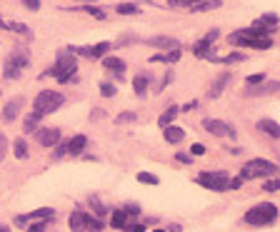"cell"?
Listing matches in <instances>:
<instances>
[{
	"mask_svg": "<svg viewBox=\"0 0 280 232\" xmlns=\"http://www.w3.org/2000/svg\"><path fill=\"white\" fill-rule=\"evenodd\" d=\"M163 137H165L170 145H175V142H180V140L185 137V130L178 128V125H168V128H163Z\"/></svg>",
	"mask_w": 280,
	"mask_h": 232,
	"instance_id": "14",
	"label": "cell"
},
{
	"mask_svg": "<svg viewBox=\"0 0 280 232\" xmlns=\"http://www.w3.org/2000/svg\"><path fill=\"white\" fill-rule=\"evenodd\" d=\"M125 230H128V232H145V225H143V222H140V225H128Z\"/></svg>",
	"mask_w": 280,
	"mask_h": 232,
	"instance_id": "49",
	"label": "cell"
},
{
	"mask_svg": "<svg viewBox=\"0 0 280 232\" xmlns=\"http://www.w3.org/2000/svg\"><path fill=\"white\" fill-rule=\"evenodd\" d=\"M138 182H145V185H158L160 180L155 175H150V173H138Z\"/></svg>",
	"mask_w": 280,
	"mask_h": 232,
	"instance_id": "36",
	"label": "cell"
},
{
	"mask_svg": "<svg viewBox=\"0 0 280 232\" xmlns=\"http://www.w3.org/2000/svg\"><path fill=\"white\" fill-rule=\"evenodd\" d=\"M90 232H98V230H90Z\"/></svg>",
	"mask_w": 280,
	"mask_h": 232,
	"instance_id": "59",
	"label": "cell"
},
{
	"mask_svg": "<svg viewBox=\"0 0 280 232\" xmlns=\"http://www.w3.org/2000/svg\"><path fill=\"white\" fill-rule=\"evenodd\" d=\"M148 82H150V75H148V73H140V75L133 77V88H135V95H138V97L148 93Z\"/></svg>",
	"mask_w": 280,
	"mask_h": 232,
	"instance_id": "17",
	"label": "cell"
},
{
	"mask_svg": "<svg viewBox=\"0 0 280 232\" xmlns=\"http://www.w3.org/2000/svg\"><path fill=\"white\" fill-rule=\"evenodd\" d=\"M195 180H198L203 187L215 190V193H223V190H228V185H230V177H228V173H223V170H205V173H200Z\"/></svg>",
	"mask_w": 280,
	"mask_h": 232,
	"instance_id": "5",
	"label": "cell"
},
{
	"mask_svg": "<svg viewBox=\"0 0 280 232\" xmlns=\"http://www.w3.org/2000/svg\"><path fill=\"white\" fill-rule=\"evenodd\" d=\"M40 117L43 115H38L35 110L25 117V122H23V128H25V133H38V122H40Z\"/></svg>",
	"mask_w": 280,
	"mask_h": 232,
	"instance_id": "26",
	"label": "cell"
},
{
	"mask_svg": "<svg viewBox=\"0 0 280 232\" xmlns=\"http://www.w3.org/2000/svg\"><path fill=\"white\" fill-rule=\"evenodd\" d=\"M103 115H105V110H100V108H95V110L90 113V120L95 122V120H98V117H103Z\"/></svg>",
	"mask_w": 280,
	"mask_h": 232,
	"instance_id": "53",
	"label": "cell"
},
{
	"mask_svg": "<svg viewBox=\"0 0 280 232\" xmlns=\"http://www.w3.org/2000/svg\"><path fill=\"white\" fill-rule=\"evenodd\" d=\"M245 180L243 177H235V180H230V185H228V190H240V185H243Z\"/></svg>",
	"mask_w": 280,
	"mask_h": 232,
	"instance_id": "47",
	"label": "cell"
},
{
	"mask_svg": "<svg viewBox=\"0 0 280 232\" xmlns=\"http://www.w3.org/2000/svg\"><path fill=\"white\" fill-rule=\"evenodd\" d=\"M190 153H193V155H205V145H200V142H195V145H193V147H190Z\"/></svg>",
	"mask_w": 280,
	"mask_h": 232,
	"instance_id": "45",
	"label": "cell"
},
{
	"mask_svg": "<svg viewBox=\"0 0 280 232\" xmlns=\"http://www.w3.org/2000/svg\"><path fill=\"white\" fill-rule=\"evenodd\" d=\"M168 232H183V227H180V225H170Z\"/></svg>",
	"mask_w": 280,
	"mask_h": 232,
	"instance_id": "54",
	"label": "cell"
},
{
	"mask_svg": "<svg viewBox=\"0 0 280 232\" xmlns=\"http://www.w3.org/2000/svg\"><path fill=\"white\" fill-rule=\"evenodd\" d=\"M273 93H280V80H273V82H260V85H253V88H245V97H260V95H273Z\"/></svg>",
	"mask_w": 280,
	"mask_h": 232,
	"instance_id": "9",
	"label": "cell"
},
{
	"mask_svg": "<svg viewBox=\"0 0 280 232\" xmlns=\"http://www.w3.org/2000/svg\"><path fill=\"white\" fill-rule=\"evenodd\" d=\"M175 160H178V162H183V165H190V160H193V157H190V155H185V153H175Z\"/></svg>",
	"mask_w": 280,
	"mask_h": 232,
	"instance_id": "48",
	"label": "cell"
},
{
	"mask_svg": "<svg viewBox=\"0 0 280 232\" xmlns=\"http://www.w3.org/2000/svg\"><path fill=\"white\" fill-rule=\"evenodd\" d=\"M203 128H205V133H210V135H215V137H230V140L238 137V133H235L233 125H228V122H223V120L208 117V120L203 122Z\"/></svg>",
	"mask_w": 280,
	"mask_h": 232,
	"instance_id": "6",
	"label": "cell"
},
{
	"mask_svg": "<svg viewBox=\"0 0 280 232\" xmlns=\"http://www.w3.org/2000/svg\"><path fill=\"white\" fill-rule=\"evenodd\" d=\"M13 153H15V157L18 160H25L30 153H28V142L23 140V137H18L15 142H13Z\"/></svg>",
	"mask_w": 280,
	"mask_h": 232,
	"instance_id": "25",
	"label": "cell"
},
{
	"mask_svg": "<svg viewBox=\"0 0 280 232\" xmlns=\"http://www.w3.org/2000/svg\"><path fill=\"white\" fill-rule=\"evenodd\" d=\"M68 225H70L73 232H85V230H88V213L75 210V213L70 215V220H68Z\"/></svg>",
	"mask_w": 280,
	"mask_h": 232,
	"instance_id": "13",
	"label": "cell"
},
{
	"mask_svg": "<svg viewBox=\"0 0 280 232\" xmlns=\"http://www.w3.org/2000/svg\"><path fill=\"white\" fill-rule=\"evenodd\" d=\"M220 38V30H210L203 40H198V43H195V48H193V53H195V58H210V45L215 43V40H218Z\"/></svg>",
	"mask_w": 280,
	"mask_h": 232,
	"instance_id": "7",
	"label": "cell"
},
{
	"mask_svg": "<svg viewBox=\"0 0 280 232\" xmlns=\"http://www.w3.org/2000/svg\"><path fill=\"white\" fill-rule=\"evenodd\" d=\"M15 225H18V227H25V225H28V217H25V215H18V217H15Z\"/></svg>",
	"mask_w": 280,
	"mask_h": 232,
	"instance_id": "52",
	"label": "cell"
},
{
	"mask_svg": "<svg viewBox=\"0 0 280 232\" xmlns=\"http://www.w3.org/2000/svg\"><path fill=\"white\" fill-rule=\"evenodd\" d=\"M168 5L170 8H185V5H190L188 0H168Z\"/></svg>",
	"mask_w": 280,
	"mask_h": 232,
	"instance_id": "46",
	"label": "cell"
},
{
	"mask_svg": "<svg viewBox=\"0 0 280 232\" xmlns=\"http://www.w3.org/2000/svg\"><path fill=\"white\" fill-rule=\"evenodd\" d=\"M258 20H260L263 25H268V28H275L278 25V15H273V13H265V15H260Z\"/></svg>",
	"mask_w": 280,
	"mask_h": 232,
	"instance_id": "34",
	"label": "cell"
},
{
	"mask_svg": "<svg viewBox=\"0 0 280 232\" xmlns=\"http://www.w3.org/2000/svg\"><path fill=\"white\" fill-rule=\"evenodd\" d=\"M78 65H75V58H73V53H68V50H63V53H58V62H55V68H50L48 70V75H53L55 80H60V82H73L78 75Z\"/></svg>",
	"mask_w": 280,
	"mask_h": 232,
	"instance_id": "1",
	"label": "cell"
},
{
	"mask_svg": "<svg viewBox=\"0 0 280 232\" xmlns=\"http://www.w3.org/2000/svg\"><path fill=\"white\" fill-rule=\"evenodd\" d=\"M78 3H85V5H88V3H95V0H78Z\"/></svg>",
	"mask_w": 280,
	"mask_h": 232,
	"instance_id": "56",
	"label": "cell"
},
{
	"mask_svg": "<svg viewBox=\"0 0 280 232\" xmlns=\"http://www.w3.org/2000/svg\"><path fill=\"white\" fill-rule=\"evenodd\" d=\"M0 232H10V227L8 225H0Z\"/></svg>",
	"mask_w": 280,
	"mask_h": 232,
	"instance_id": "55",
	"label": "cell"
},
{
	"mask_svg": "<svg viewBox=\"0 0 280 232\" xmlns=\"http://www.w3.org/2000/svg\"><path fill=\"white\" fill-rule=\"evenodd\" d=\"M5 153H8V140H5V135L0 133V160L5 157Z\"/></svg>",
	"mask_w": 280,
	"mask_h": 232,
	"instance_id": "43",
	"label": "cell"
},
{
	"mask_svg": "<svg viewBox=\"0 0 280 232\" xmlns=\"http://www.w3.org/2000/svg\"><path fill=\"white\" fill-rule=\"evenodd\" d=\"M88 230H98V232H103V220H100V217H90V215H88Z\"/></svg>",
	"mask_w": 280,
	"mask_h": 232,
	"instance_id": "38",
	"label": "cell"
},
{
	"mask_svg": "<svg viewBox=\"0 0 280 232\" xmlns=\"http://www.w3.org/2000/svg\"><path fill=\"white\" fill-rule=\"evenodd\" d=\"M153 232H168V230H153Z\"/></svg>",
	"mask_w": 280,
	"mask_h": 232,
	"instance_id": "58",
	"label": "cell"
},
{
	"mask_svg": "<svg viewBox=\"0 0 280 232\" xmlns=\"http://www.w3.org/2000/svg\"><path fill=\"white\" fill-rule=\"evenodd\" d=\"M85 13H90L93 18H98V20H103L105 18V13L100 10V8H93V5H85Z\"/></svg>",
	"mask_w": 280,
	"mask_h": 232,
	"instance_id": "42",
	"label": "cell"
},
{
	"mask_svg": "<svg viewBox=\"0 0 280 232\" xmlns=\"http://www.w3.org/2000/svg\"><path fill=\"white\" fill-rule=\"evenodd\" d=\"M245 82H248V88H253V85H260V82H265V73L248 75V77H245Z\"/></svg>",
	"mask_w": 280,
	"mask_h": 232,
	"instance_id": "33",
	"label": "cell"
},
{
	"mask_svg": "<svg viewBox=\"0 0 280 232\" xmlns=\"http://www.w3.org/2000/svg\"><path fill=\"white\" fill-rule=\"evenodd\" d=\"M263 190H265V193H278V190H280V177L278 180H268L263 185Z\"/></svg>",
	"mask_w": 280,
	"mask_h": 232,
	"instance_id": "39",
	"label": "cell"
},
{
	"mask_svg": "<svg viewBox=\"0 0 280 232\" xmlns=\"http://www.w3.org/2000/svg\"><path fill=\"white\" fill-rule=\"evenodd\" d=\"M123 210H125V213H128V215H130V217H135V215H140V207H138L135 202H128V205H125Z\"/></svg>",
	"mask_w": 280,
	"mask_h": 232,
	"instance_id": "41",
	"label": "cell"
},
{
	"mask_svg": "<svg viewBox=\"0 0 280 232\" xmlns=\"http://www.w3.org/2000/svg\"><path fill=\"white\" fill-rule=\"evenodd\" d=\"M228 82H230V73H223L218 80H215L213 82V85H210V90H208V97H218L223 90H225V85H228Z\"/></svg>",
	"mask_w": 280,
	"mask_h": 232,
	"instance_id": "15",
	"label": "cell"
},
{
	"mask_svg": "<svg viewBox=\"0 0 280 232\" xmlns=\"http://www.w3.org/2000/svg\"><path fill=\"white\" fill-rule=\"evenodd\" d=\"M28 232H45V220H40V222L30 225V227H28Z\"/></svg>",
	"mask_w": 280,
	"mask_h": 232,
	"instance_id": "44",
	"label": "cell"
},
{
	"mask_svg": "<svg viewBox=\"0 0 280 232\" xmlns=\"http://www.w3.org/2000/svg\"><path fill=\"white\" fill-rule=\"evenodd\" d=\"M100 95L103 97H113L115 95V85L113 82H100Z\"/></svg>",
	"mask_w": 280,
	"mask_h": 232,
	"instance_id": "35",
	"label": "cell"
},
{
	"mask_svg": "<svg viewBox=\"0 0 280 232\" xmlns=\"http://www.w3.org/2000/svg\"><path fill=\"white\" fill-rule=\"evenodd\" d=\"M180 60V50H170V53H158L150 58V62H178Z\"/></svg>",
	"mask_w": 280,
	"mask_h": 232,
	"instance_id": "23",
	"label": "cell"
},
{
	"mask_svg": "<svg viewBox=\"0 0 280 232\" xmlns=\"http://www.w3.org/2000/svg\"><path fill=\"white\" fill-rule=\"evenodd\" d=\"M5 77L8 80H18L20 77V68L13 65V62H8V60H5Z\"/></svg>",
	"mask_w": 280,
	"mask_h": 232,
	"instance_id": "30",
	"label": "cell"
},
{
	"mask_svg": "<svg viewBox=\"0 0 280 232\" xmlns=\"http://www.w3.org/2000/svg\"><path fill=\"white\" fill-rule=\"evenodd\" d=\"M23 105H25V97L20 95V97H13L10 102H5V108H3V120L5 122H13L18 115H20V110H23Z\"/></svg>",
	"mask_w": 280,
	"mask_h": 232,
	"instance_id": "11",
	"label": "cell"
},
{
	"mask_svg": "<svg viewBox=\"0 0 280 232\" xmlns=\"http://www.w3.org/2000/svg\"><path fill=\"white\" fill-rule=\"evenodd\" d=\"M8 28H10V30H15V33H20V35H30V28H28L25 23H18V20L8 23Z\"/></svg>",
	"mask_w": 280,
	"mask_h": 232,
	"instance_id": "32",
	"label": "cell"
},
{
	"mask_svg": "<svg viewBox=\"0 0 280 232\" xmlns=\"http://www.w3.org/2000/svg\"><path fill=\"white\" fill-rule=\"evenodd\" d=\"M35 140H38V145H43V147H55V145L60 142V130H58V128H38Z\"/></svg>",
	"mask_w": 280,
	"mask_h": 232,
	"instance_id": "8",
	"label": "cell"
},
{
	"mask_svg": "<svg viewBox=\"0 0 280 232\" xmlns=\"http://www.w3.org/2000/svg\"><path fill=\"white\" fill-rule=\"evenodd\" d=\"M135 117H138L135 113H120V115L115 117V122H118V125H120V122H135Z\"/></svg>",
	"mask_w": 280,
	"mask_h": 232,
	"instance_id": "40",
	"label": "cell"
},
{
	"mask_svg": "<svg viewBox=\"0 0 280 232\" xmlns=\"http://www.w3.org/2000/svg\"><path fill=\"white\" fill-rule=\"evenodd\" d=\"M148 45L170 53V50H180V40L178 38H168V35H153V38L148 40Z\"/></svg>",
	"mask_w": 280,
	"mask_h": 232,
	"instance_id": "10",
	"label": "cell"
},
{
	"mask_svg": "<svg viewBox=\"0 0 280 232\" xmlns=\"http://www.w3.org/2000/svg\"><path fill=\"white\" fill-rule=\"evenodd\" d=\"M178 113H180V108H178V105H170V108L160 115V120H158V125H160V128H168V125L170 122H173L175 117H178Z\"/></svg>",
	"mask_w": 280,
	"mask_h": 232,
	"instance_id": "19",
	"label": "cell"
},
{
	"mask_svg": "<svg viewBox=\"0 0 280 232\" xmlns=\"http://www.w3.org/2000/svg\"><path fill=\"white\" fill-rule=\"evenodd\" d=\"M120 15H138L140 13V8L135 5V3H118V8H115Z\"/></svg>",
	"mask_w": 280,
	"mask_h": 232,
	"instance_id": "28",
	"label": "cell"
},
{
	"mask_svg": "<svg viewBox=\"0 0 280 232\" xmlns=\"http://www.w3.org/2000/svg\"><path fill=\"white\" fill-rule=\"evenodd\" d=\"M53 213H55L53 207H40V210H35V213H30V217H35V220H50Z\"/></svg>",
	"mask_w": 280,
	"mask_h": 232,
	"instance_id": "29",
	"label": "cell"
},
{
	"mask_svg": "<svg viewBox=\"0 0 280 232\" xmlns=\"http://www.w3.org/2000/svg\"><path fill=\"white\" fill-rule=\"evenodd\" d=\"M188 3H190V5H195V3H203V0H188Z\"/></svg>",
	"mask_w": 280,
	"mask_h": 232,
	"instance_id": "57",
	"label": "cell"
},
{
	"mask_svg": "<svg viewBox=\"0 0 280 232\" xmlns=\"http://www.w3.org/2000/svg\"><path fill=\"white\" fill-rule=\"evenodd\" d=\"M65 155H68V142H58V145H55L53 157H55V160H60V157H65Z\"/></svg>",
	"mask_w": 280,
	"mask_h": 232,
	"instance_id": "37",
	"label": "cell"
},
{
	"mask_svg": "<svg viewBox=\"0 0 280 232\" xmlns=\"http://www.w3.org/2000/svg\"><path fill=\"white\" fill-rule=\"evenodd\" d=\"M275 220H278V207L273 202H260V205L250 207L245 213V222L253 225V227H265Z\"/></svg>",
	"mask_w": 280,
	"mask_h": 232,
	"instance_id": "2",
	"label": "cell"
},
{
	"mask_svg": "<svg viewBox=\"0 0 280 232\" xmlns=\"http://www.w3.org/2000/svg\"><path fill=\"white\" fill-rule=\"evenodd\" d=\"M258 130L265 133V135L273 137V140L280 137V125H278L275 120H270V117H260V120H258Z\"/></svg>",
	"mask_w": 280,
	"mask_h": 232,
	"instance_id": "12",
	"label": "cell"
},
{
	"mask_svg": "<svg viewBox=\"0 0 280 232\" xmlns=\"http://www.w3.org/2000/svg\"><path fill=\"white\" fill-rule=\"evenodd\" d=\"M210 60L213 62H223V65H230V62H240V60H245V53H230V55H210Z\"/></svg>",
	"mask_w": 280,
	"mask_h": 232,
	"instance_id": "20",
	"label": "cell"
},
{
	"mask_svg": "<svg viewBox=\"0 0 280 232\" xmlns=\"http://www.w3.org/2000/svg\"><path fill=\"white\" fill-rule=\"evenodd\" d=\"M275 173H278V165L258 157V160H250V162L243 165L240 177H243V180H255V177H270V175H275Z\"/></svg>",
	"mask_w": 280,
	"mask_h": 232,
	"instance_id": "4",
	"label": "cell"
},
{
	"mask_svg": "<svg viewBox=\"0 0 280 232\" xmlns=\"http://www.w3.org/2000/svg\"><path fill=\"white\" fill-rule=\"evenodd\" d=\"M8 62H13V65H18L20 70H23L28 62H30V58H28V50H13L10 53V58H8Z\"/></svg>",
	"mask_w": 280,
	"mask_h": 232,
	"instance_id": "18",
	"label": "cell"
},
{
	"mask_svg": "<svg viewBox=\"0 0 280 232\" xmlns=\"http://www.w3.org/2000/svg\"><path fill=\"white\" fill-rule=\"evenodd\" d=\"M23 3H25L30 10H38V8H40V0H23Z\"/></svg>",
	"mask_w": 280,
	"mask_h": 232,
	"instance_id": "50",
	"label": "cell"
},
{
	"mask_svg": "<svg viewBox=\"0 0 280 232\" xmlns=\"http://www.w3.org/2000/svg\"><path fill=\"white\" fill-rule=\"evenodd\" d=\"M198 108V102L195 100H193V102H188V105H183V108H180V113H188V110H195Z\"/></svg>",
	"mask_w": 280,
	"mask_h": 232,
	"instance_id": "51",
	"label": "cell"
},
{
	"mask_svg": "<svg viewBox=\"0 0 280 232\" xmlns=\"http://www.w3.org/2000/svg\"><path fill=\"white\" fill-rule=\"evenodd\" d=\"M108 50H110V43H98V45L90 48V55H93V58H100V55H105Z\"/></svg>",
	"mask_w": 280,
	"mask_h": 232,
	"instance_id": "31",
	"label": "cell"
},
{
	"mask_svg": "<svg viewBox=\"0 0 280 232\" xmlns=\"http://www.w3.org/2000/svg\"><path fill=\"white\" fill-rule=\"evenodd\" d=\"M88 202H90V207L95 210V215H98V217L108 215V207H105V205L100 202V197H98V195H90V197H88Z\"/></svg>",
	"mask_w": 280,
	"mask_h": 232,
	"instance_id": "27",
	"label": "cell"
},
{
	"mask_svg": "<svg viewBox=\"0 0 280 232\" xmlns=\"http://www.w3.org/2000/svg\"><path fill=\"white\" fill-rule=\"evenodd\" d=\"M65 102V95L63 93H55V90H40V95L35 97V102H33V108H35V113L38 115H50V113H55L60 105Z\"/></svg>",
	"mask_w": 280,
	"mask_h": 232,
	"instance_id": "3",
	"label": "cell"
},
{
	"mask_svg": "<svg viewBox=\"0 0 280 232\" xmlns=\"http://www.w3.org/2000/svg\"><path fill=\"white\" fill-rule=\"evenodd\" d=\"M85 145H88V137H85V135H75V137L68 142V155H75V157H78V155L83 153Z\"/></svg>",
	"mask_w": 280,
	"mask_h": 232,
	"instance_id": "16",
	"label": "cell"
},
{
	"mask_svg": "<svg viewBox=\"0 0 280 232\" xmlns=\"http://www.w3.org/2000/svg\"><path fill=\"white\" fill-rule=\"evenodd\" d=\"M220 8V0H203V3L190 5L193 13H208V10H218Z\"/></svg>",
	"mask_w": 280,
	"mask_h": 232,
	"instance_id": "22",
	"label": "cell"
},
{
	"mask_svg": "<svg viewBox=\"0 0 280 232\" xmlns=\"http://www.w3.org/2000/svg\"><path fill=\"white\" fill-rule=\"evenodd\" d=\"M128 217H130V215H128L125 210H115L113 217H110V225H113L115 230H123V227H128Z\"/></svg>",
	"mask_w": 280,
	"mask_h": 232,
	"instance_id": "24",
	"label": "cell"
},
{
	"mask_svg": "<svg viewBox=\"0 0 280 232\" xmlns=\"http://www.w3.org/2000/svg\"><path fill=\"white\" fill-rule=\"evenodd\" d=\"M103 68L113 70V73H123L125 70V60H120V58H103Z\"/></svg>",
	"mask_w": 280,
	"mask_h": 232,
	"instance_id": "21",
	"label": "cell"
}]
</instances>
